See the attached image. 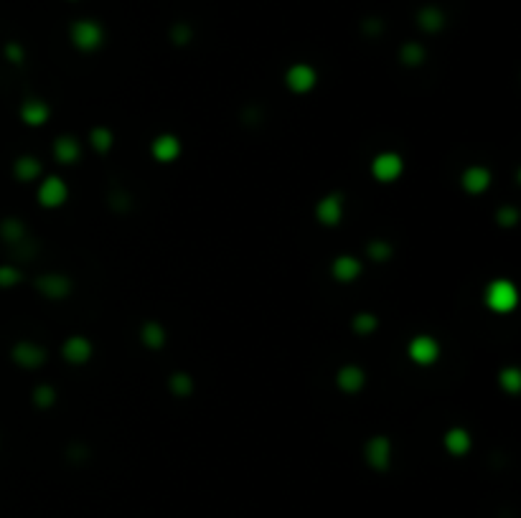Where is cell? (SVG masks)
<instances>
[{"label": "cell", "instance_id": "obj_2", "mask_svg": "<svg viewBox=\"0 0 521 518\" xmlns=\"http://www.w3.org/2000/svg\"><path fill=\"white\" fill-rule=\"evenodd\" d=\"M69 36L71 44L79 48V51H97L104 41L102 26L97 23V21H89V18H82V21H77V23L71 26Z\"/></svg>", "mask_w": 521, "mask_h": 518}, {"label": "cell", "instance_id": "obj_9", "mask_svg": "<svg viewBox=\"0 0 521 518\" xmlns=\"http://www.w3.org/2000/svg\"><path fill=\"white\" fill-rule=\"evenodd\" d=\"M64 356H66V361L69 363H87V358L92 356V343H89L87 338H69L66 343H64Z\"/></svg>", "mask_w": 521, "mask_h": 518}, {"label": "cell", "instance_id": "obj_6", "mask_svg": "<svg viewBox=\"0 0 521 518\" xmlns=\"http://www.w3.org/2000/svg\"><path fill=\"white\" fill-rule=\"evenodd\" d=\"M407 354H410L412 361L419 363V366H433V363L437 361V356H440V345L430 336H417L410 343Z\"/></svg>", "mask_w": 521, "mask_h": 518}, {"label": "cell", "instance_id": "obj_1", "mask_svg": "<svg viewBox=\"0 0 521 518\" xmlns=\"http://www.w3.org/2000/svg\"><path fill=\"white\" fill-rule=\"evenodd\" d=\"M483 300H486V305L493 313H511L516 303H519V295H516V287L509 280H493L483 292Z\"/></svg>", "mask_w": 521, "mask_h": 518}, {"label": "cell", "instance_id": "obj_16", "mask_svg": "<svg viewBox=\"0 0 521 518\" xmlns=\"http://www.w3.org/2000/svg\"><path fill=\"white\" fill-rule=\"evenodd\" d=\"M54 153L56 157L61 160V163H71V160H77L79 157V145L71 140V137H59L54 145Z\"/></svg>", "mask_w": 521, "mask_h": 518}, {"label": "cell", "instance_id": "obj_18", "mask_svg": "<svg viewBox=\"0 0 521 518\" xmlns=\"http://www.w3.org/2000/svg\"><path fill=\"white\" fill-rule=\"evenodd\" d=\"M417 21L422 28H427V31H437V28H442V13L437 8H433V6L422 10Z\"/></svg>", "mask_w": 521, "mask_h": 518}, {"label": "cell", "instance_id": "obj_19", "mask_svg": "<svg viewBox=\"0 0 521 518\" xmlns=\"http://www.w3.org/2000/svg\"><path fill=\"white\" fill-rule=\"evenodd\" d=\"M16 173L21 181H33L36 178V173H39V163L33 160V157H21L16 165Z\"/></svg>", "mask_w": 521, "mask_h": 518}, {"label": "cell", "instance_id": "obj_5", "mask_svg": "<svg viewBox=\"0 0 521 518\" xmlns=\"http://www.w3.org/2000/svg\"><path fill=\"white\" fill-rule=\"evenodd\" d=\"M285 81H287V86H290L292 92L305 95V92H310L316 86L318 74L308 64H292L290 69H287V74H285Z\"/></svg>", "mask_w": 521, "mask_h": 518}, {"label": "cell", "instance_id": "obj_13", "mask_svg": "<svg viewBox=\"0 0 521 518\" xmlns=\"http://www.w3.org/2000/svg\"><path fill=\"white\" fill-rule=\"evenodd\" d=\"M445 450H448L451 455H466L468 450H471V437H468V432L460 430V427L448 432V434H445Z\"/></svg>", "mask_w": 521, "mask_h": 518}, {"label": "cell", "instance_id": "obj_3", "mask_svg": "<svg viewBox=\"0 0 521 518\" xmlns=\"http://www.w3.org/2000/svg\"><path fill=\"white\" fill-rule=\"evenodd\" d=\"M69 198V189L59 175H48L39 186V204L46 209H59Z\"/></svg>", "mask_w": 521, "mask_h": 518}, {"label": "cell", "instance_id": "obj_4", "mask_svg": "<svg viewBox=\"0 0 521 518\" xmlns=\"http://www.w3.org/2000/svg\"><path fill=\"white\" fill-rule=\"evenodd\" d=\"M404 171V163L402 157L397 155V153H381V155L374 157V163H371V173H374V178L381 183H392L397 181L399 175H402Z\"/></svg>", "mask_w": 521, "mask_h": 518}, {"label": "cell", "instance_id": "obj_8", "mask_svg": "<svg viewBox=\"0 0 521 518\" xmlns=\"http://www.w3.org/2000/svg\"><path fill=\"white\" fill-rule=\"evenodd\" d=\"M460 183H463V189H466L468 193H481V191L489 189L491 175H489V171H486V168H481V165H473V168H468V171L463 173Z\"/></svg>", "mask_w": 521, "mask_h": 518}, {"label": "cell", "instance_id": "obj_15", "mask_svg": "<svg viewBox=\"0 0 521 518\" xmlns=\"http://www.w3.org/2000/svg\"><path fill=\"white\" fill-rule=\"evenodd\" d=\"M16 358L18 363H23V366H39V363L44 361V351H41L39 345L21 343L16 348Z\"/></svg>", "mask_w": 521, "mask_h": 518}, {"label": "cell", "instance_id": "obj_7", "mask_svg": "<svg viewBox=\"0 0 521 518\" xmlns=\"http://www.w3.org/2000/svg\"><path fill=\"white\" fill-rule=\"evenodd\" d=\"M178 155H181V142L173 135H160L158 140L153 142V157L160 163H171Z\"/></svg>", "mask_w": 521, "mask_h": 518}, {"label": "cell", "instance_id": "obj_17", "mask_svg": "<svg viewBox=\"0 0 521 518\" xmlns=\"http://www.w3.org/2000/svg\"><path fill=\"white\" fill-rule=\"evenodd\" d=\"M363 384V374L356 366H346V369L339 374V386L343 389V392H356V389H361Z\"/></svg>", "mask_w": 521, "mask_h": 518}, {"label": "cell", "instance_id": "obj_10", "mask_svg": "<svg viewBox=\"0 0 521 518\" xmlns=\"http://www.w3.org/2000/svg\"><path fill=\"white\" fill-rule=\"evenodd\" d=\"M341 211H343V209H341V196H328L318 204L316 216L321 224H325V227H336V224L341 221Z\"/></svg>", "mask_w": 521, "mask_h": 518}, {"label": "cell", "instance_id": "obj_11", "mask_svg": "<svg viewBox=\"0 0 521 518\" xmlns=\"http://www.w3.org/2000/svg\"><path fill=\"white\" fill-rule=\"evenodd\" d=\"M366 460H369L371 468H377V470H384L389 465V442L384 440V437H377V440L369 442V448H366Z\"/></svg>", "mask_w": 521, "mask_h": 518}, {"label": "cell", "instance_id": "obj_20", "mask_svg": "<svg viewBox=\"0 0 521 518\" xmlns=\"http://www.w3.org/2000/svg\"><path fill=\"white\" fill-rule=\"evenodd\" d=\"M112 142H115V140H112V135L107 133V130H95V133H92V145H97V148L102 150V153L110 148Z\"/></svg>", "mask_w": 521, "mask_h": 518}, {"label": "cell", "instance_id": "obj_21", "mask_svg": "<svg viewBox=\"0 0 521 518\" xmlns=\"http://www.w3.org/2000/svg\"><path fill=\"white\" fill-rule=\"evenodd\" d=\"M16 272H10V269H0V282L3 285H10V282H16Z\"/></svg>", "mask_w": 521, "mask_h": 518}, {"label": "cell", "instance_id": "obj_12", "mask_svg": "<svg viewBox=\"0 0 521 518\" xmlns=\"http://www.w3.org/2000/svg\"><path fill=\"white\" fill-rule=\"evenodd\" d=\"M359 272H361V265L354 257H339L333 262V275L341 282H354L356 277H359Z\"/></svg>", "mask_w": 521, "mask_h": 518}, {"label": "cell", "instance_id": "obj_14", "mask_svg": "<svg viewBox=\"0 0 521 518\" xmlns=\"http://www.w3.org/2000/svg\"><path fill=\"white\" fill-rule=\"evenodd\" d=\"M21 117H23V122H28V125H44L48 119V107L44 102H39V99H31V102L23 104Z\"/></svg>", "mask_w": 521, "mask_h": 518}]
</instances>
